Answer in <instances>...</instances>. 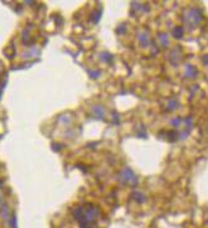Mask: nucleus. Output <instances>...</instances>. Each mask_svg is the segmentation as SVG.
Segmentation results:
<instances>
[{
  "mask_svg": "<svg viewBox=\"0 0 208 228\" xmlns=\"http://www.w3.org/2000/svg\"><path fill=\"white\" fill-rule=\"evenodd\" d=\"M184 35V28L183 27H175L173 29V37L175 39H182Z\"/></svg>",
  "mask_w": 208,
  "mask_h": 228,
  "instance_id": "nucleus-14",
  "label": "nucleus"
},
{
  "mask_svg": "<svg viewBox=\"0 0 208 228\" xmlns=\"http://www.w3.org/2000/svg\"><path fill=\"white\" fill-rule=\"evenodd\" d=\"M131 199L136 203H144L145 200H147V197H145V194L140 190H134L131 193Z\"/></svg>",
  "mask_w": 208,
  "mask_h": 228,
  "instance_id": "nucleus-8",
  "label": "nucleus"
},
{
  "mask_svg": "<svg viewBox=\"0 0 208 228\" xmlns=\"http://www.w3.org/2000/svg\"><path fill=\"white\" fill-rule=\"evenodd\" d=\"M73 215L81 228H92V226L96 222V218L100 215V209L97 208V205L87 203L83 205H78L73 211Z\"/></svg>",
  "mask_w": 208,
  "mask_h": 228,
  "instance_id": "nucleus-1",
  "label": "nucleus"
},
{
  "mask_svg": "<svg viewBox=\"0 0 208 228\" xmlns=\"http://www.w3.org/2000/svg\"><path fill=\"white\" fill-rule=\"evenodd\" d=\"M164 135H165V140H168V141H170V142L179 140V131H176V130L164 132Z\"/></svg>",
  "mask_w": 208,
  "mask_h": 228,
  "instance_id": "nucleus-9",
  "label": "nucleus"
},
{
  "mask_svg": "<svg viewBox=\"0 0 208 228\" xmlns=\"http://www.w3.org/2000/svg\"><path fill=\"white\" fill-rule=\"evenodd\" d=\"M116 32H117L119 34H124V33H125V25H121V27H119V28L116 29Z\"/></svg>",
  "mask_w": 208,
  "mask_h": 228,
  "instance_id": "nucleus-21",
  "label": "nucleus"
},
{
  "mask_svg": "<svg viewBox=\"0 0 208 228\" xmlns=\"http://www.w3.org/2000/svg\"><path fill=\"white\" fill-rule=\"evenodd\" d=\"M101 15H102V10H101V9H95V10H93V12L91 13V15H90L91 22L95 23V24H97V23L100 22V19H101Z\"/></svg>",
  "mask_w": 208,
  "mask_h": 228,
  "instance_id": "nucleus-11",
  "label": "nucleus"
},
{
  "mask_svg": "<svg viewBox=\"0 0 208 228\" xmlns=\"http://www.w3.org/2000/svg\"><path fill=\"white\" fill-rule=\"evenodd\" d=\"M87 73L90 75V77H91V78H97V77L100 76V73H101V72H100V71H97V69H96V71L88 69V71H87Z\"/></svg>",
  "mask_w": 208,
  "mask_h": 228,
  "instance_id": "nucleus-19",
  "label": "nucleus"
},
{
  "mask_svg": "<svg viewBox=\"0 0 208 228\" xmlns=\"http://www.w3.org/2000/svg\"><path fill=\"white\" fill-rule=\"evenodd\" d=\"M119 179L122 184H126L130 186H136L139 184V179L130 168H122L119 173Z\"/></svg>",
  "mask_w": 208,
  "mask_h": 228,
  "instance_id": "nucleus-3",
  "label": "nucleus"
},
{
  "mask_svg": "<svg viewBox=\"0 0 208 228\" xmlns=\"http://www.w3.org/2000/svg\"><path fill=\"white\" fill-rule=\"evenodd\" d=\"M189 134H191V130H188V129H185L184 131L179 132V140H185L187 138H188Z\"/></svg>",
  "mask_w": 208,
  "mask_h": 228,
  "instance_id": "nucleus-18",
  "label": "nucleus"
},
{
  "mask_svg": "<svg viewBox=\"0 0 208 228\" xmlns=\"http://www.w3.org/2000/svg\"><path fill=\"white\" fill-rule=\"evenodd\" d=\"M136 136H138V138H141V139L148 138V132L145 131V127H144V126H141V129H140V130H138Z\"/></svg>",
  "mask_w": 208,
  "mask_h": 228,
  "instance_id": "nucleus-15",
  "label": "nucleus"
},
{
  "mask_svg": "<svg viewBox=\"0 0 208 228\" xmlns=\"http://www.w3.org/2000/svg\"><path fill=\"white\" fill-rule=\"evenodd\" d=\"M184 76L187 78H195L197 76H198V69L192 64H187L185 71H184Z\"/></svg>",
  "mask_w": 208,
  "mask_h": 228,
  "instance_id": "nucleus-7",
  "label": "nucleus"
},
{
  "mask_svg": "<svg viewBox=\"0 0 208 228\" xmlns=\"http://www.w3.org/2000/svg\"><path fill=\"white\" fill-rule=\"evenodd\" d=\"M158 40L164 48L169 46V39H168V34L166 33H159L158 34Z\"/></svg>",
  "mask_w": 208,
  "mask_h": 228,
  "instance_id": "nucleus-13",
  "label": "nucleus"
},
{
  "mask_svg": "<svg viewBox=\"0 0 208 228\" xmlns=\"http://www.w3.org/2000/svg\"><path fill=\"white\" fill-rule=\"evenodd\" d=\"M112 116H113V123H119V116L116 117V112L115 111L112 112Z\"/></svg>",
  "mask_w": 208,
  "mask_h": 228,
  "instance_id": "nucleus-22",
  "label": "nucleus"
},
{
  "mask_svg": "<svg viewBox=\"0 0 208 228\" xmlns=\"http://www.w3.org/2000/svg\"><path fill=\"white\" fill-rule=\"evenodd\" d=\"M0 202H2V199H0Z\"/></svg>",
  "mask_w": 208,
  "mask_h": 228,
  "instance_id": "nucleus-24",
  "label": "nucleus"
},
{
  "mask_svg": "<svg viewBox=\"0 0 208 228\" xmlns=\"http://www.w3.org/2000/svg\"><path fill=\"white\" fill-rule=\"evenodd\" d=\"M182 122H183V121H182V119H180V117H174V119L170 121V125H172L173 127H178Z\"/></svg>",
  "mask_w": 208,
  "mask_h": 228,
  "instance_id": "nucleus-16",
  "label": "nucleus"
},
{
  "mask_svg": "<svg viewBox=\"0 0 208 228\" xmlns=\"http://www.w3.org/2000/svg\"><path fill=\"white\" fill-rule=\"evenodd\" d=\"M100 59L103 62V63H107V64H113V56L109 52H102L100 54Z\"/></svg>",
  "mask_w": 208,
  "mask_h": 228,
  "instance_id": "nucleus-10",
  "label": "nucleus"
},
{
  "mask_svg": "<svg viewBox=\"0 0 208 228\" xmlns=\"http://www.w3.org/2000/svg\"><path fill=\"white\" fill-rule=\"evenodd\" d=\"M178 106H179L178 100H176V98H170V100H168V103H166V110H168V111H174V110L178 108Z\"/></svg>",
  "mask_w": 208,
  "mask_h": 228,
  "instance_id": "nucleus-12",
  "label": "nucleus"
},
{
  "mask_svg": "<svg viewBox=\"0 0 208 228\" xmlns=\"http://www.w3.org/2000/svg\"><path fill=\"white\" fill-rule=\"evenodd\" d=\"M2 217L4 219H8V217H9V208H8L6 204H4L3 208H2Z\"/></svg>",
  "mask_w": 208,
  "mask_h": 228,
  "instance_id": "nucleus-17",
  "label": "nucleus"
},
{
  "mask_svg": "<svg viewBox=\"0 0 208 228\" xmlns=\"http://www.w3.org/2000/svg\"><path fill=\"white\" fill-rule=\"evenodd\" d=\"M203 19L202 10L198 8H191L189 10H187L185 14L183 15V22L187 28H189L191 30L195 28L197 25H199Z\"/></svg>",
  "mask_w": 208,
  "mask_h": 228,
  "instance_id": "nucleus-2",
  "label": "nucleus"
},
{
  "mask_svg": "<svg viewBox=\"0 0 208 228\" xmlns=\"http://www.w3.org/2000/svg\"><path fill=\"white\" fill-rule=\"evenodd\" d=\"M138 42H139L140 46L144 47V48L149 47V46L151 44V40H150L149 33H148V32H141V33H139V34H138Z\"/></svg>",
  "mask_w": 208,
  "mask_h": 228,
  "instance_id": "nucleus-6",
  "label": "nucleus"
},
{
  "mask_svg": "<svg viewBox=\"0 0 208 228\" xmlns=\"http://www.w3.org/2000/svg\"><path fill=\"white\" fill-rule=\"evenodd\" d=\"M207 134H208V125H207Z\"/></svg>",
  "mask_w": 208,
  "mask_h": 228,
  "instance_id": "nucleus-23",
  "label": "nucleus"
},
{
  "mask_svg": "<svg viewBox=\"0 0 208 228\" xmlns=\"http://www.w3.org/2000/svg\"><path fill=\"white\" fill-rule=\"evenodd\" d=\"M91 111H92V115H93L95 119H97V120H103V119H105L106 110H105V107H103L102 105H93Z\"/></svg>",
  "mask_w": 208,
  "mask_h": 228,
  "instance_id": "nucleus-5",
  "label": "nucleus"
},
{
  "mask_svg": "<svg viewBox=\"0 0 208 228\" xmlns=\"http://www.w3.org/2000/svg\"><path fill=\"white\" fill-rule=\"evenodd\" d=\"M184 123L187 125V129L188 130H191L192 129V126H193V122H192V117L189 116V117H187L185 120H184Z\"/></svg>",
  "mask_w": 208,
  "mask_h": 228,
  "instance_id": "nucleus-20",
  "label": "nucleus"
},
{
  "mask_svg": "<svg viewBox=\"0 0 208 228\" xmlns=\"http://www.w3.org/2000/svg\"><path fill=\"white\" fill-rule=\"evenodd\" d=\"M182 59V52H180V48H174L170 50L169 53V62L170 64L173 66H178L179 62Z\"/></svg>",
  "mask_w": 208,
  "mask_h": 228,
  "instance_id": "nucleus-4",
  "label": "nucleus"
}]
</instances>
